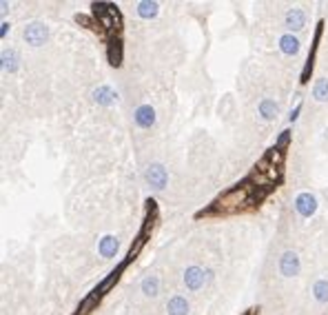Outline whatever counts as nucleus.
Instances as JSON below:
<instances>
[{"label": "nucleus", "instance_id": "nucleus-1", "mask_svg": "<svg viewBox=\"0 0 328 315\" xmlns=\"http://www.w3.org/2000/svg\"><path fill=\"white\" fill-rule=\"evenodd\" d=\"M251 191H253L251 184H240V186H235V189H231L228 193H224V196L217 200L215 209H217V211H224V213L238 211V209L244 207L246 202H251Z\"/></svg>", "mask_w": 328, "mask_h": 315}, {"label": "nucleus", "instance_id": "nucleus-2", "mask_svg": "<svg viewBox=\"0 0 328 315\" xmlns=\"http://www.w3.org/2000/svg\"><path fill=\"white\" fill-rule=\"evenodd\" d=\"M93 11H95V18L102 22L105 29H109V32H118L120 29V11L115 9L113 5L98 3V5H93Z\"/></svg>", "mask_w": 328, "mask_h": 315}, {"label": "nucleus", "instance_id": "nucleus-3", "mask_svg": "<svg viewBox=\"0 0 328 315\" xmlns=\"http://www.w3.org/2000/svg\"><path fill=\"white\" fill-rule=\"evenodd\" d=\"M47 34H49V32H47V27L40 25V22H34V25H29L25 29V38H27L29 45H34V47L42 45V42L47 40Z\"/></svg>", "mask_w": 328, "mask_h": 315}, {"label": "nucleus", "instance_id": "nucleus-4", "mask_svg": "<svg viewBox=\"0 0 328 315\" xmlns=\"http://www.w3.org/2000/svg\"><path fill=\"white\" fill-rule=\"evenodd\" d=\"M204 280H206V275H204V271H202V269H198V266H191V269H186V273H184L186 289L198 291V289L204 284Z\"/></svg>", "mask_w": 328, "mask_h": 315}, {"label": "nucleus", "instance_id": "nucleus-5", "mask_svg": "<svg viewBox=\"0 0 328 315\" xmlns=\"http://www.w3.org/2000/svg\"><path fill=\"white\" fill-rule=\"evenodd\" d=\"M295 207H297V211H300L304 217H308V215L315 213V209H317V202H315V198L311 196V193H302V196H297Z\"/></svg>", "mask_w": 328, "mask_h": 315}, {"label": "nucleus", "instance_id": "nucleus-6", "mask_svg": "<svg viewBox=\"0 0 328 315\" xmlns=\"http://www.w3.org/2000/svg\"><path fill=\"white\" fill-rule=\"evenodd\" d=\"M279 269H282L284 275H295L300 271V260H297L295 253H284L282 256V262H279Z\"/></svg>", "mask_w": 328, "mask_h": 315}, {"label": "nucleus", "instance_id": "nucleus-7", "mask_svg": "<svg viewBox=\"0 0 328 315\" xmlns=\"http://www.w3.org/2000/svg\"><path fill=\"white\" fill-rule=\"evenodd\" d=\"M147 180L155 186V189H162V186L167 184V171H164V167L153 165V167H151L149 171H147Z\"/></svg>", "mask_w": 328, "mask_h": 315}, {"label": "nucleus", "instance_id": "nucleus-8", "mask_svg": "<svg viewBox=\"0 0 328 315\" xmlns=\"http://www.w3.org/2000/svg\"><path fill=\"white\" fill-rule=\"evenodd\" d=\"M136 122H138L140 127H144V129H147V127H151V124L155 122V111H153V109H151L149 105L140 107L138 111H136Z\"/></svg>", "mask_w": 328, "mask_h": 315}, {"label": "nucleus", "instance_id": "nucleus-9", "mask_svg": "<svg viewBox=\"0 0 328 315\" xmlns=\"http://www.w3.org/2000/svg\"><path fill=\"white\" fill-rule=\"evenodd\" d=\"M279 47H282L284 53H288V56H295L297 51H300V40L295 38V36H282V40H279Z\"/></svg>", "mask_w": 328, "mask_h": 315}, {"label": "nucleus", "instance_id": "nucleus-10", "mask_svg": "<svg viewBox=\"0 0 328 315\" xmlns=\"http://www.w3.org/2000/svg\"><path fill=\"white\" fill-rule=\"evenodd\" d=\"M115 251H118V240H115L113 235H105V238L100 240V253L105 258H111V256H115Z\"/></svg>", "mask_w": 328, "mask_h": 315}, {"label": "nucleus", "instance_id": "nucleus-11", "mask_svg": "<svg viewBox=\"0 0 328 315\" xmlns=\"http://www.w3.org/2000/svg\"><path fill=\"white\" fill-rule=\"evenodd\" d=\"M304 22H306V16H304L302 9H293V11H288L286 14V25L290 29H302Z\"/></svg>", "mask_w": 328, "mask_h": 315}, {"label": "nucleus", "instance_id": "nucleus-12", "mask_svg": "<svg viewBox=\"0 0 328 315\" xmlns=\"http://www.w3.org/2000/svg\"><path fill=\"white\" fill-rule=\"evenodd\" d=\"M169 315H189V304L184 298H173L169 302Z\"/></svg>", "mask_w": 328, "mask_h": 315}, {"label": "nucleus", "instance_id": "nucleus-13", "mask_svg": "<svg viewBox=\"0 0 328 315\" xmlns=\"http://www.w3.org/2000/svg\"><path fill=\"white\" fill-rule=\"evenodd\" d=\"M95 100H98L100 105H111V102L115 100V96H113V91L109 87H102V89L95 91Z\"/></svg>", "mask_w": 328, "mask_h": 315}, {"label": "nucleus", "instance_id": "nucleus-14", "mask_svg": "<svg viewBox=\"0 0 328 315\" xmlns=\"http://www.w3.org/2000/svg\"><path fill=\"white\" fill-rule=\"evenodd\" d=\"M138 14L142 18H153L157 14V5L155 3H140L138 5Z\"/></svg>", "mask_w": 328, "mask_h": 315}, {"label": "nucleus", "instance_id": "nucleus-15", "mask_svg": "<svg viewBox=\"0 0 328 315\" xmlns=\"http://www.w3.org/2000/svg\"><path fill=\"white\" fill-rule=\"evenodd\" d=\"M313 96L317 100H328V80H319L313 89Z\"/></svg>", "mask_w": 328, "mask_h": 315}, {"label": "nucleus", "instance_id": "nucleus-16", "mask_svg": "<svg viewBox=\"0 0 328 315\" xmlns=\"http://www.w3.org/2000/svg\"><path fill=\"white\" fill-rule=\"evenodd\" d=\"M315 298H317L319 302H328V282L326 280L315 284Z\"/></svg>", "mask_w": 328, "mask_h": 315}, {"label": "nucleus", "instance_id": "nucleus-17", "mask_svg": "<svg viewBox=\"0 0 328 315\" xmlns=\"http://www.w3.org/2000/svg\"><path fill=\"white\" fill-rule=\"evenodd\" d=\"M109 60L115 67L120 65V42L118 40H111V45H109Z\"/></svg>", "mask_w": 328, "mask_h": 315}, {"label": "nucleus", "instance_id": "nucleus-18", "mask_svg": "<svg viewBox=\"0 0 328 315\" xmlns=\"http://www.w3.org/2000/svg\"><path fill=\"white\" fill-rule=\"evenodd\" d=\"M142 291H144L147 295H155V293H157V277H144Z\"/></svg>", "mask_w": 328, "mask_h": 315}, {"label": "nucleus", "instance_id": "nucleus-19", "mask_svg": "<svg viewBox=\"0 0 328 315\" xmlns=\"http://www.w3.org/2000/svg\"><path fill=\"white\" fill-rule=\"evenodd\" d=\"M259 111H262L264 118H273V116H275V111H277V107H275V102L264 100L262 105H259Z\"/></svg>", "mask_w": 328, "mask_h": 315}, {"label": "nucleus", "instance_id": "nucleus-20", "mask_svg": "<svg viewBox=\"0 0 328 315\" xmlns=\"http://www.w3.org/2000/svg\"><path fill=\"white\" fill-rule=\"evenodd\" d=\"M3 67L9 71H16V53L14 51H5L3 53Z\"/></svg>", "mask_w": 328, "mask_h": 315}]
</instances>
